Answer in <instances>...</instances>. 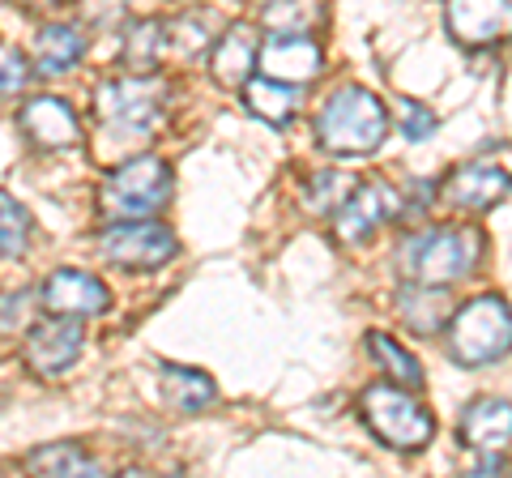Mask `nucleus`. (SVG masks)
I'll return each mask as SVG.
<instances>
[{
  "mask_svg": "<svg viewBox=\"0 0 512 478\" xmlns=\"http://www.w3.org/2000/svg\"><path fill=\"white\" fill-rule=\"evenodd\" d=\"M256 22H261L269 35H312V30L325 22V13L316 5H265Z\"/></svg>",
  "mask_w": 512,
  "mask_h": 478,
  "instance_id": "25",
  "label": "nucleus"
},
{
  "mask_svg": "<svg viewBox=\"0 0 512 478\" xmlns=\"http://www.w3.org/2000/svg\"><path fill=\"white\" fill-rule=\"evenodd\" d=\"M325 69V52L312 35H265L261 43V73L265 82H278V86H308Z\"/></svg>",
  "mask_w": 512,
  "mask_h": 478,
  "instance_id": "11",
  "label": "nucleus"
},
{
  "mask_svg": "<svg viewBox=\"0 0 512 478\" xmlns=\"http://www.w3.org/2000/svg\"><path fill=\"white\" fill-rule=\"evenodd\" d=\"M256 65H261V30H256L252 22H231L214 39V52H210L214 82L244 90L252 82V69Z\"/></svg>",
  "mask_w": 512,
  "mask_h": 478,
  "instance_id": "15",
  "label": "nucleus"
},
{
  "mask_svg": "<svg viewBox=\"0 0 512 478\" xmlns=\"http://www.w3.org/2000/svg\"><path fill=\"white\" fill-rule=\"evenodd\" d=\"M359 410H363V423L376 432V440H384L389 449L419 453L431 444V436H436L431 410L410 389H397V385H389V380L367 385L359 393Z\"/></svg>",
  "mask_w": 512,
  "mask_h": 478,
  "instance_id": "4",
  "label": "nucleus"
},
{
  "mask_svg": "<svg viewBox=\"0 0 512 478\" xmlns=\"http://www.w3.org/2000/svg\"><path fill=\"white\" fill-rule=\"evenodd\" d=\"M466 478H508V470H504V461H500V457H483Z\"/></svg>",
  "mask_w": 512,
  "mask_h": 478,
  "instance_id": "30",
  "label": "nucleus"
},
{
  "mask_svg": "<svg viewBox=\"0 0 512 478\" xmlns=\"http://www.w3.org/2000/svg\"><path fill=\"white\" fill-rule=\"evenodd\" d=\"M158 376H163V397L184 414L210 406L218 397L214 380L205 372H197V368H184V363H158Z\"/></svg>",
  "mask_w": 512,
  "mask_h": 478,
  "instance_id": "20",
  "label": "nucleus"
},
{
  "mask_svg": "<svg viewBox=\"0 0 512 478\" xmlns=\"http://www.w3.org/2000/svg\"><path fill=\"white\" fill-rule=\"evenodd\" d=\"M99 252L124 269H158L180 252V239L167 222H116L99 235Z\"/></svg>",
  "mask_w": 512,
  "mask_h": 478,
  "instance_id": "7",
  "label": "nucleus"
},
{
  "mask_svg": "<svg viewBox=\"0 0 512 478\" xmlns=\"http://www.w3.org/2000/svg\"><path fill=\"white\" fill-rule=\"evenodd\" d=\"M171 478H184V474H171Z\"/></svg>",
  "mask_w": 512,
  "mask_h": 478,
  "instance_id": "32",
  "label": "nucleus"
},
{
  "mask_svg": "<svg viewBox=\"0 0 512 478\" xmlns=\"http://www.w3.org/2000/svg\"><path fill=\"white\" fill-rule=\"evenodd\" d=\"M30 239V210L0 188V257H18Z\"/></svg>",
  "mask_w": 512,
  "mask_h": 478,
  "instance_id": "26",
  "label": "nucleus"
},
{
  "mask_svg": "<svg viewBox=\"0 0 512 478\" xmlns=\"http://www.w3.org/2000/svg\"><path fill=\"white\" fill-rule=\"evenodd\" d=\"M402 218V193L389 184V180H363L350 201L333 214V239L338 244H363L372 231H380L384 222Z\"/></svg>",
  "mask_w": 512,
  "mask_h": 478,
  "instance_id": "8",
  "label": "nucleus"
},
{
  "mask_svg": "<svg viewBox=\"0 0 512 478\" xmlns=\"http://www.w3.org/2000/svg\"><path fill=\"white\" fill-rule=\"evenodd\" d=\"M478 261H483V235L474 227H453V222L410 235L402 248V269L410 274V282L444 286V291H448V282L470 278Z\"/></svg>",
  "mask_w": 512,
  "mask_h": 478,
  "instance_id": "2",
  "label": "nucleus"
},
{
  "mask_svg": "<svg viewBox=\"0 0 512 478\" xmlns=\"http://www.w3.org/2000/svg\"><path fill=\"white\" fill-rule=\"evenodd\" d=\"M30 60H26V52H18L13 43H5L0 39V90L5 94H13V90H22L26 82H30Z\"/></svg>",
  "mask_w": 512,
  "mask_h": 478,
  "instance_id": "27",
  "label": "nucleus"
},
{
  "mask_svg": "<svg viewBox=\"0 0 512 478\" xmlns=\"http://www.w3.org/2000/svg\"><path fill=\"white\" fill-rule=\"evenodd\" d=\"M18 129L43 150H69L82 137V120L69 107V99H56V94H35L22 111H18Z\"/></svg>",
  "mask_w": 512,
  "mask_h": 478,
  "instance_id": "14",
  "label": "nucleus"
},
{
  "mask_svg": "<svg viewBox=\"0 0 512 478\" xmlns=\"http://www.w3.org/2000/svg\"><path fill=\"white\" fill-rule=\"evenodd\" d=\"M440 193L453 210L483 214L512 193V167H500V163H491V158H470V163H461L453 175H448Z\"/></svg>",
  "mask_w": 512,
  "mask_h": 478,
  "instance_id": "12",
  "label": "nucleus"
},
{
  "mask_svg": "<svg viewBox=\"0 0 512 478\" xmlns=\"http://www.w3.org/2000/svg\"><path fill=\"white\" fill-rule=\"evenodd\" d=\"M355 188L359 184L350 180L346 171H316V175H308V184H303V205H308L312 214H338Z\"/></svg>",
  "mask_w": 512,
  "mask_h": 478,
  "instance_id": "24",
  "label": "nucleus"
},
{
  "mask_svg": "<svg viewBox=\"0 0 512 478\" xmlns=\"http://www.w3.org/2000/svg\"><path fill=\"white\" fill-rule=\"evenodd\" d=\"M86 52V35L69 22H52L39 30V43H35V69L39 77H56L64 69H73Z\"/></svg>",
  "mask_w": 512,
  "mask_h": 478,
  "instance_id": "19",
  "label": "nucleus"
},
{
  "mask_svg": "<svg viewBox=\"0 0 512 478\" xmlns=\"http://www.w3.org/2000/svg\"><path fill=\"white\" fill-rule=\"evenodd\" d=\"M26 470L35 474V478H103L99 461L86 457V449L77 440H60V444L30 449Z\"/></svg>",
  "mask_w": 512,
  "mask_h": 478,
  "instance_id": "18",
  "label": "nucleus"
},
{
  "mask_svg": "<svg viewBox=\"0 0 512 478\" xmlns=\"http://www.w3.org/2000/svg\"><path fill=\"white\" fill-rule=\"evenodd\" d=\"M448 312H453V299H448L444 286H419V282H406L402 291H397V316L406 321V329H414L419 338L427 333H436Z\"/></svg>",
  "mask_w": 512,
  "mask_h": 478,
  "instance_id": "17",
  "label": "nucleus"
},
{
  "mask_svg": "<svg viewBox=\"0 0 512 478\" xmlns=\"http://www.w3.org/2000/svg\"><path fill=\"white\" fill-rule=\"evenodd\" d=\"M167 99V82L163 77H137V73H124V77H107L94 94V107L99 116L111 124V129H128V133H146L150 124L158 120Z\"/></svg>",
  "mask_w": 512,
  "mask_h": 478,
  "instance_id": "6",
  "label": "nucleus"
},
{
  "mask_svg": "<svg viewBox=\"0 0 512 478\" xmlns=\"http://www.w3.org/2000/svg\"><path fill=\"white\" fill-rule=\"evenodd\" d=\"M444 22L461 47H487L512 35V5H448Z\"/></svg>",
  "mask_w": 512,
  "mask_h": 478,
  "instance_id": "16",
  "label": "nucleus"
},
{
  "mask_svg": "<svg viewBox=\"0 0 512 478\" xmlns=\"http://www.w3.org/2000/svg\"><path fill=\"white\" fill-rule=\"evenodd\" d=\"M367 350H372V359L384 368V376H389V385H397V389H423V363L410 355L406 346H397L389 333H380V329H372L367 333Z\"/></svg>",
  "mask_w": 512,
  "mask_h": 478,
  "instance_id": "21",
  "label": "nucleus"
},
{
  "mask_svg": "<svg viewBox=\"0 0 512 478\" xmlns=\"http://www.w3.org/2000/svg\"><path fill=\"white\" fill-rule=\"evenodd\" d=\"M512 350V308L500 295H478L448 321V355L461 368H487Z\"/></svg>",
  "mask_w": 512,
  "mask_h": 478,
  "instance_id": "3",
  "label": "nucleus"
},
{
  "mask_svg": "<svg viewBox=\"0 0 512 478\" xmlns=\"http://www.w3.org/2000/svg\"><path fill=\"white\" fill-rule=\"evenodd\" d=\"M384 133H389L384 103L363 86H338L325 99V107H320V116H316L320 146L333 150V154H346V158L380 150Z\"/></svg>",
  "mask_w": 512,
  "mask_h": 478,
  "instance_id": "1",
  "label": "nucleus"
},
{
  "mask_svg": "<svg viewBox=\"0 0 512 478\" xmlns=\"http://www.w3.org/2000/svg\"><path fill=\"white\" fill-rule=\"evenodd\" d=\"M26 304H30V295H9V299H0V325H18Z\"/></svg>",
  "mask_w": 512,
  "mask_h": 478,
  "instance_id": "29",
  "label": "nucleus"
},
{
  "mask_svg": "<svg viewBox=\"0 0 512 478\" xmlns=\"http://www.w3.org/2000/svg\"><path fill=\"white\" fill-rule=\"evenodd\" d=\"M116 478H150V470H141V466H124Z\"/></svg>",
  "mask_w": 512,
  "mask_h": 478,
  "instance_id": "31",
  "label": "nucleus"
},
{
  "mask_svg": "<svg viewBox=\"0 0 512 478\" xmlns=\"http://www.w3.org/2000/svg\"><path fill=\"white\" fill-rule=\"evenodd\" d=\"M244 107L252 111L256 120H265V124H274V129H282V124L295 116V107H299V90L278 86V82H265V77H252V82L244 86Z\"/></svg>",
  "mask_w": 512,
  "mask_h": 478,
  "instance_id": "23",
  "label": "nucleus"
},
{
  "mask_svg": "<svg viewBox=\"0 0 512 478\" xmlns=\"http://www.w3.org/2000/svg\"><path fill=\"white\" fill-rule=\"evenodd\" d=\"M82 346H86V329H82V321L47 316V321H39L35 329L26 333L22 359H26V368L35 372V376L52 380V376H60L64 368H73L77 355H82Z\"/></svg>",
  "mask_w": 512,
  "mask_h": 478,
  "instance_id": "9",
  "label": "nucleus"
},
{
  "mask_svg": "<svg viewBox=\"0 0 512 478\" xmlns=\"http://www.w3.org/2000/svg\"><path fill=\"white\" fill-rule=\"evenodd\" d=\"M39 299L52 316L64 321H82V316H103L111 308V291L103 278L86 274V269H52L39 286Z\"/></svg>",
  "mask_w": 512,
  "mask_h": 478,
  "instance_id": "10",
  "label": "nucleus"
},
{
  "mask_svg": "<svg viewBox=\"0 0 512 478\" xmlns=\"http://www.w3.org/2000/svg\"><path fill=\"white\" fill-rule=\"evenodd\" d=\"M397 120H402V137L406 141H427L431 133H436V116H431L423 103H414V99L397 103Z\"/></svg>",
  "mask_w": 512,
  "mask_h": 478,
  "instance_id": "28",
  "label": "nucleus"
},
{
  "mask_svg": "<svg viewBox=\"0 0 512 478\" xmlns=\"http://www.w3.org/2000/svg\"><path fill=\"white\" fill-rule=\"evenodd\" d=\"M163 47H167V22L146 18V22L128 26L120 60H124V69H133L137 77H150V69L158 65V56H163Z\"/></svg>",
  "mask_w": 512,
  "mask_h": 478,
  "instance_id": "22",
  "label": "nucleus"
},
{
  "mask_svg": "<svg viewBox=\"0 0 512 478\" xmlns=\"http://www.w3.org/2000/svg\"><path fill=\"white\" fill-rule=\"evenodd\" d=\"M457 436L478 457H500L512 444V402H504V397H474V402L461 406Z\"/></svg>",
  "mask_w": 512,
  "mask_h": 478,
  "instance_id": "13",
  "label": "nucleus"
},
{
  "mask_svg": "<svg viewBox=\"0 0 512 478\" xmlns=\"http://www.w3.org/2000/svg\"><path fill=\"white\" fill-rule=\"evenodd\" d=\"M171 188H175V175L167 167V158L141 154L107 175L99 205H103V214L120 222H150L171 201Z\"/></svg>",
  "mask_w": 512,
  "mask_h": 478,
  "instance_id": "5",
  "label": "nucleus"
}]
</instances>
